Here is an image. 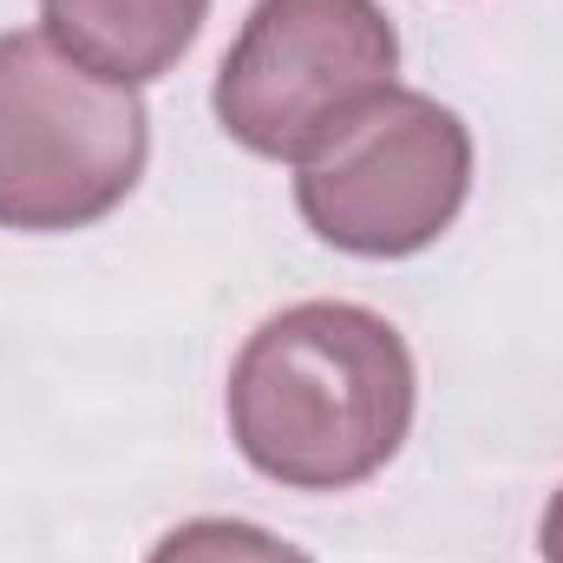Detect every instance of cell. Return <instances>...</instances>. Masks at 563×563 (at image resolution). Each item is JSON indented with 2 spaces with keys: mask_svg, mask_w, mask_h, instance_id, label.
Listing matches in <instances>:
<instances>
[{
  "mask_svg": "<svg viewBox=\"0 0 563 563\" xmlns=\"http://www.w3.org/2000/svg\"><path fill=\"white\" fill-rule=\"evenodd\" d=\"M151 112L46 33H0V230L59 236L112 217L144 177Z\"/></svg>",
  "mask_w": 563,
  "mask_h": 563,
  "instance_id": "7a4b0ae2",
  "label": "cell"
},
{
  "mask_svg": "<svg viewBox=\"0 0 563 563\" xmlns=\"http://www.w3.org/2000/svg\"><path fill=\"white\" fill-rule=\"evenodd\" d=\"M301 223L367 263H400L432 250L472 190V132L432 92L394 86L328 151L295 164Z\"/></svg>",
  "mask_w": 563,
  "mask_h": 563,
  "instance_id": "277c9868",
  "label": "cell"
},
{
  "mask_svg": "<svg viewBox=\"0 0 563 563\" xmlns=\"http://www.w3.org/2000/svg\"><path fill=\"white\" fill-rule=\"evenodd\" d=\"M420 374L400 328L361 301H295L230 367V439L288 492H347L413 432Z\"/></svg>",
  "mask_w": 563,
  "mask_h": 563,
  "instance_id": "6da1fadb",
  "label": "cell"
},
{
  "mask_svg": "<svg viewBox=\"0 0 563 563\" xmlns=\"http://www.w3.org/2000/svg\"><path fill=\"white\" fill-rule=\"evenodd\" d=\"M400 33L380 0H256L217 66L210 112L276 164H308L394 92Z\"/></svg>",
  "mask_w": 563,
  "mask_h": 563,
  "instance_id": "3957f363",
  "label": "cell"
},
{
  "mask_svg": "<svg viewBox=\"0 0 563 563\" xmlns=\"http://www.w3.org/2000/svg\"><path fill=\"white\" fill-rule=\"evenodd\" d=\"M210 0H40V33L112 86L164 79L203 33Z\"/></svg>",
  "mask_w": 563,
  "mask_h": 563,
  "instance_id": "5b68a950",
  "label": "cell"
},
{
  "mask_svg": "<svg viewBox=\"0 0 563 563\" xmlns=\"http://www.w3.org/2000/svg\"><path fill=\"white\" fill-rule=\"evenodd\" d=\"M144 563H308L276 531L243 525V518H190L177 525Z\"/></svg>",
  "mask_w": 563,
  "mask_h": 563,
  "instance_id": "8992f818",
  "label": "cell"
},
{
  "mask_svg": "<svg viewBox=\"0 0 563 563\" xmlns=\"http://www.w3.org/2000/svg\"><path fill=\"white\" fill-rule=\"evenodd\" d=\"M538 551H544V563H563V492L551 498V511H544V531H538Z\"/></svg>",
  "mask_w": 563,
  "mask_h": 563,
  "instance_id": "52a82bcc",
  "label": "cell"
}]
</instances>
